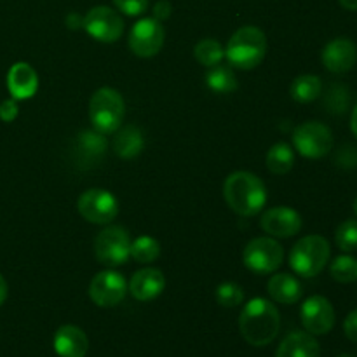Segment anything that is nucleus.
Wrapping results in <instances>:
<instances>
[{
  "mask_svg": "<svg viewBox=\"0 0 357 357\" xmlns=\"http://www.w3.org/2000/svg\"><path fill=\"white\" fill-rule=\"evenodd\" d=\"M281 317L271 300L253 298L244 305L239 317V330L244 340L253 347H265L278 337Z\"/></svg>",
  "mask_w": 357,
  "mask_h": 357,
  "instance_id": "nucleus-1",
  "label": "nucleus"
},
{
  "mask_svg": "<svg viewBox=\"0 0 357 357\" xmlns=\"http://www.w3.org/2000/svg\"><path fill=\"white\" fill-rule=\"evenodd\" d=\"M223 195L232 211L241 216H255L267 202L265 183L253 173L236 171L223 183Z\"/></svg>",
  "mask_w": 357,
  "mask_h": 357,
  "instance_id": "nucleus-2",
  "label": "nucleus"
},
{
  "mask_svg": "<svg viewBox=\"0 0 357 357\" xmlns=\"http://www.w3.org/2000/svg\"><path fill=\"white\" fill-rule=\"evenodd\" d=\"M267 52V38L257 26H243L230 37L225 56L230 66L239 70H253L264 61Z\"/></svg>",
  "mask_w": 357,
  "mask_h": 357,
  "instance_id": "nucleus-3",
  "label": "nucleus"
},
{
  "mask_svg": "<svg viewBox=\"0 0 357 357\" xmlns=\"http://www.w3.org/2000/svg\"><path fill=\"white\" fill-rule=\"evenodd\" d=\"M126 114L124 98L112 87H101L91 96L89 119L96 131L110 135L121 129Z\"/></svg>",
  "mask_w": 357,
  "mask_h": 357,
  "instance_id": "nucleus-4",
  "label": "nucleus"
},
{
  "mask_svg": "<svg viewBox=\"0 0 357 357\" xmlns=\"http://www.w3.org/2000/svg\"><path fill=\"white\" fill-rule=\"evenodd\" d=\"M330 243L323 236H305L293 246L289 265L302 278H314L330 260Z\"/></svg>",
  "mask_w": 357,
  "mask_h": 357,
  "instance_id": "nucleus-5",
  "label": "nucleus"
},
{
  "mask_svg": "<svg viewBox=\"0 0 357 357\" xmlns=\"http://www.w3.org/2000/svg\"><path fill=\"white\" fill-rule=\"evenodd\" d=\"M94 255L105 267H119L131 257V237L124 227L110 225L94 239Z\"/></svg>",
  "mask_w": 357,
  "mask_h": 357,
  "instance_id": "nucleus-6",
  "label": "nucleus"
},
{
  "mask_svg": "<svg viewBox=\"0 0 357 357\" xmlns=\"http://www.w3.org/2000/svg\"><path fill=\"white\" fill-rule=\"evenodd\" d=\"M293 145L300 155L307 159H321L333 149V132L323 122H303L293 132Z\"/></svg>",
  "mask_w": 357,
  "mask_h": 357,
  "instance_id": "nucleus-7",
  "label": "nucleus"
},
{
  "mask_svg": "<svg viewBox=\"0 0 357 357\" xmlns=\"http://www.w3.org/2000/svg\"><path fill=\"white\" fill-rule=\"evenodd\" d=\"M282 260H284V250L272 237H257L244 248V265L257 274H272L281 267Z\"/></svg>",
  "mask_w": 357,
  "mask_h": 357,
  "instance_id": "nucleus-8",
  "label": "nucleus"
},
{
  "mask_svg": "<svg viewBox=\"0 0 357 357\" xmlns=\"http://www.w3.org/2000/svg\"><path fill=\"white\" fill-rule=\"evenodd\" d=\"M77 209L84 220L94 225H108L119 215V202L108 190L89 188L77 201Z\"/></svg>",
  "mask_w": 357,
  "mask_h": 357,
  "instance_id": "nucleus-9",
  "label": "nucleus"
},
{
  "mask_svg": "<svg viewBox=\"0 0 357 357\" xmlns=\"http://www.w3.org/2000/svg\"><path fill=\"white\" fill-rule=\"evenodd\" d=\"M84 28L98 42L112 44L121 38L124 31L122 16L107 6H96L84 16Z\"/></svg>",
  "mask_w": 357,
  "mask_h": 357,
  "instance_id": "nucleus-10",
  "label": "nucleus"
},
{
  "mask_svg": "<svg viewBox=\"0 0 357 357\" xmlns=\"http://www.w3.org/2000/svg\"><path fill=\"white\" fill-rule=\"evenodd\" d=\"M164 26L155 17H143L132 24L129 33V47L139 58H152L164 45Z\"/></svg>",
  "mask_w": 357,
  "mask_h": 357,
  "instance_id": "nucleus-11",
  "label": "nucleus"
},
{
  "mask_svg": "<svg viewBox=\"0 0 357 357\" xmlns=\"http://www.w3.org/2000/svg\"><path fill=\"white\" fill-rule=\"evenodd\" d=\"M128 282L115 271H103L93 278L89 284V298L98 307H115L124 300Z\"/></svg>",
  "mask_w": 357,
  "mask_h": 357,
  "instance_id": "nucleus-12",
  "label": "nucleus"
},
{
  "mask_svg": "<svg viewBox=\"0 0 357 357\" xmlns=\"http://www.w3.org/2000/svg\"><path fill=\"white\" fill-rule=\"evenodd\" d=\"M300 319L310 335H326L335 326V309L330 300L314 295L303 302Z\"/></svg>",
  "mask_w": 357,
  "mask_h": 357,
  "instance_id": "nucleus-13",
  "label": "nucleus"
},
{
  "mask_svg": "<svg viewBox=\"0 0 357 357\" xmlns=\"http://www.w3.org/2000/svg\"><path fill=\"white\" fill-rule=\"evenodd\" d=\"M260 225L272 237H293L302 230V216L298 211L286 206L271 208L261 215Z\"/></svg>",
  "mask_w": 357,
  "mask_h": 357,
  "instance_id": "nucleus-14",
  "label": "nucleus"
},
{
  "mask_svg": "<svg viewBox=\"0 0 357 357\" xmlns=\"http://www.w3.org/2000/svg\"><path fill=\"white\" fill-rule=\"evenodd\" d=\"M323 65L326 70L333 73H345L356 65L357 61V45L351 38L338 37L335 40L328 42L323 49Z\"/></svg>",
  "mask_w": 357,
  "mask_h": 357,
  "instance_id": "nucleus-15",
  "label": "nucleus"
},
{
  "mask_svg": "<svg viewBox=\"0 0 357 357\" xmlns=\"http://www.w3.org/2000/svg\"><path fill=\"white\" fill-rule=\"evenodd\" d=\"M166 288V278L159 268L146 267L136 272L129 282V293L132 298L139 302H149V300L157 298Z\"/></svg>",
  "mask_w": 357,
  "mask_h": 357,
  "instance_id": "nucleus-16",
  "label": "nucleus"
},
{
  "mask_svg": "<svg viewBox=\"0 0 357 357\" xmlns=\"http://www.w3.org/2000/svg\"><path fill=\"white\" fill-rule=\"evenodd\" d=\"M52 347L59 357H86L89 351V340L80 328L65 324L56 331Z\"/></svg>",
  "mask_w": 357,
  "mask_h": 357,
  "instance_id": "nucleus-17",
  "label": "nucleus"
},
{
  "mask_svg": "<svg viewBox=\"0 0 357 357\" xmlns=\"http://www.w3.org/2000/svg\"><path fill=\"white\" fill-rule=\"evenodd\" d=\"M7 89L14 100H28L38 89V75L28 63H16L7 73Z\"/></svg>",
  "mask_w": 357,
  "mask_h": 357,
  "instance_id": "nucleus-18",
  "label": "nucleus"
},
{
  "mask_svg": "<svg viewBox=\"0 0 357 357\" xmlns=\"http://www.w3.org/2000/svg\"><path fill=\"white\" fill-rule=\"evenodd\" d=\"M275 357H321V347L310 333L295 331L281 342Z\"/></svg>",
  "mask_w": 357,
  "mask_h": 357,
  "instance_id": "nucleus-19",
  "label": "nucleus"
},
{
  "mask_svg": "<svg viewBox=\"0 0 357 357\" xmlns=\"http://www.w3.org/2000/svg\"><path fill=\"white\" fill-rule=\"evenodd\" d=\"M267 291L272 300L282 305H293L302 298L303 288L295 275L275 274L272 275L267 284Z\"/></svg>",
  "mask_w": 357,
  "mask_h": 357,
  "instance_id": "nucleus-20",
  "label": "nucleus"
},
{
  "mask_svg": "<svg viewBox=\"0 0 357 357\" xmlns=\"http://www.w3.org/2000/svg\"><path fill=\"white\" fill-rule=\"evenodd\" d=\"M112 146L121 159H135L136 155L142 153L143 146H145L142 129L136 128V126H124L115 135Z\"/></svg>",
  "mask_w": 357,
  "mask_h": 357,
  "instance_id": "nucleus-21",
  "label": "nucleus"
},
{
  "mask_svg": "<svg viewBox=\"0 0 357 357\" xmlns=\"http://www.w3.org/2000/svg\"><path fill=\"white\" fill-rule=\"evenodd\" d=\"M77 155H79L80 162L93 164L101 159V155L107 150V139H105L103 132L96 131H82L77 136Z\"/></svg>",
  "mask_w": 357,
  "mask_h": 357,
  "instance_id": "nucleus-22",
  "label": "nucleus"
},
{
  "mask_svg": "<svg viewBox=\"0 0 357 357\" xmlns=\"http://www.w3.org/2000/svg\"><path fill=\"white\" fill-rule=\"evenodd\" d=\"M323 93V82L317 75H298L289 86V94L298 103H310V101L317 100Z\"/></svg>",
  "mask_w": 357,
  "mask_h": 357,
  "instance_id": "nucleus-23",
  "label": "nucleus"
},
{
  "mask_svg": "<svg viewBox=\"0 0 357 357\" xmlns=\"http://www.w3.org/2000/svg\"><path fill=\"white\" fill-rule=\"evenodd\" d=\"M265 162H267L268 171L272 174L282 176V174L291 171L293 164H295V153H293V149L288 143H275L268 150Z\"/></svg>",
  "mask_w": 357,
  "mask_h": 357,
  "instance_id": "nucleus-24",
  "label": "nucleus"
},
{
  "mask_svg": "<svg viewBox=\"0 0 357 357\" xmlns=\"http://www.w3.org/2000/svg\"><path fill=\"white\" fill-rule=\"evenodd\" d=\"M206 84L209 86V89L218 94L232 93L237 89V79L234 75V70L230 66L220 65V63L211 66L209 72L206 73Z\"/></svg>",
  "mask_w": 357,
  "mask_h": 357,
  "instance_id": "nucleus-25",
  "label": "nucleus"
},
{
  "mask_svg": "<svg viewBox=\"0 0 357 357\" xmlns=\"http://www.w3.org/2000/svg\"><path fill=\"white\" fill-rule=\"evenodd\" d=\"M194 56L202 66H209L211 68V66L218 65L222 61L223 56H225V51H223L222 44L218 40H215V38H202V40H199L195 44Z\"/></svg>",
  "mask_w": 357,
  "mask_h": 357,
  "instance_id": "nucleus-26",
  "label": "nucleus"
},
{
  "mask_svg": "<svg viewBox=\"0 0 357 357\" xmlns=\"http://www.w3.org/2000/svg\"><path fill=\"white\" fill-rule=\"evenodd\" d=\"M160 244L150 236H142L131 243V257L138 264H152L159 258Z\"/></svg>",
  "mask_w": 357,
  "mask_h": 357,
  "instance_id": "nucleus-27",
  "label": "nucleus"
},
{
  "mask_svg": "<svg viewBox=\"0 0 357 357\" xmlns=\"http://www.w3.org/2000/svg\"><path fill=\"white\" fill-rule=\"evenodd\" d=\"M331 278L338 282H349L357 281V258L351 257V255H342V257L335 258V261L331 264Z\"/></svg>",
  "mask_w": 357,
  "mask_h": 357,
  "instance_id": "nucleus-28",
  "label": "nucleus"
},
{
  "mask_svg": "<svg viewBox=\"0 0 357 357\" xmlns=\"http://www.w3.org/2000/svg\"><path fill=\"white\" fill-rule=\"evenodd\" d=\"M335 243L345 253L357 250V220H345L335 232Z\"/></svg>",
  "mask_w": 357,
  "mask_h": 357,
  "instance_id": "nucleus-29",
  "label": "nucleus"
},
{
  "mask_svg": "<svg viewBox=\"0 0 357 357\" xmlns=\"http://www.w3.org/2000/svg\"><path fill=\"white\" fill-rule=\"evenodd\" d=\"M244 291L239 284L236 282H223L216 288V302L225 309H232L243 303Z\"/></svg>",
  "mask_w": 357,
  "mask_h": 357,
  "instance_id": "nucleus-30",
  "label": "nucleus"
},
{
  "mask_svg": "<svg viewBox=\"0 0 357 357\" xmlns=\"http://www.w3.org/2000/svg\"><path fill=\"white\" fill-rule=\"evenodd\" d=\"M114 3L126 16H139L149 9V0H114Z\"/></svg>",
  "mask_w": 357,
  "mask_h": 357,
  "instance_id": "nucleus-31",
  "label": "nucleus"
},
{
  "mask_svg": "<svg viewBox=\"0 0 357 357\" xmlns=\"http://www.w3.org/2000/svg\"><path fill=\"white\" fill-rule=\"evenodd\" d=\"M17 117V105L14 100H6L0 103V119L3 122H13Z\"/></svg>",
  "mask_w": 357,
  "mask_h": 357,
  "instance_id": "nucleus-32",
  "label": "nucleus"
},
{
  "mask_svg": "<svg viewBox=\"0 0 357 357\" xmlns=\"http://www.w3.org/2000/svg\"><path fill=\"white\" fill-rule=\"evenodd\" d=\"M344 331L349 340L357 342V309L352 310L344 323Z\"/></svg>",
  "mask_w": 357,
  "mask_h": 357,
  "instance_id": "nucleus-33",
  "label": "nucleus"
},
{
  "mask_svg": "<svg viewBox=\"0 0 357 357\" xmlns=\"http://www.w3.org/2000/svg\"><path fill=\"white\" fill-rule=\"evenodd\" d=\"M171 13H173V7H171V3L167 0H159L153 6V17L157 21H166L171 16Z\"/></svg>",
  "mask_w": 357,
  "mask_h": 357,
  "instance_id": "nucleus-34",
  "label": "nucleus"
},
{
  "mask_svg": "<svg viewBox=\"0 0 357 357\" xmlns=\"http://www.w3.org/2000/svg\"><path fill=\"white\" fill-rule=\"evenodd\" d=\"M66 26L72 28V30H77V28L84 26V17L79 16L77 13H72L66 16Z\"/></svg>",
  "mask_w": 357,
  "mask_h": 357,
  "instance_id": "nucleus-35",
  "label": "nucleus"
},
{
  "mask_svg": "<svg viewBox=\"0 0 357 357\" xmlns=\"http://www.w3.org/2000/svg\"><path fill=\"white\" fill-rule=\"evenodd\" d=\"M351 131L352 135L357 138V103L354 105V108H352V115H351Z\"/></svg>",
  "mask_w": 357,
  "mask_h": 357,
  "instance_id": "nucleus-36",
  "label": "nucleus"
},
{
  "mask_svg": "<svg viewBox=\"0 0 357 357\" xmlns=\"http://www.w3.org/2000/svg\"><path fill=\"white\" fill-rule=\"evenodd\" d=\"M6 298H7V282H6V279L0 275V305L6 302Z\"/></svg>",
  "mask_w": 357,
  "mask_h": 357,
  "instance_id": "nucleus-37",
  "label": "nucleus"
},
{
  "mask_svg": "<svg viewBox=\"0 0 357 357\" xmlns=\"http://www.w3.org/2000/svg\"><path fill=\"white\" fill-rule=\"evenodd\" d=\"M340 6L347 10H357V0H338Z\"/></svg>",
  "mask_w": 357,
  "mask_h": 357,
  "instance_id": "nucleus-38",
  "label": "nucleus"
},
{
  "mask_svg": "<svg viewBox=\"0 0 357 357\" xmlns=\"http://www.w3.org/2000/svg\"><path fill=\"white\" fill-rule=\"evenodd\" d=\"M354 213H356V216H357V197H356V201H354Z\"/></svg>",
  "mask_w": 357,
  "mask_h": 357,
  "instance_id": "nucleus-39",
  "label": "nucleus"
},
{
  "mask_svg": "<svg viewBox=\"0 0 357 357\" xmlns=\"http://www.w3.org/2000/svg\"><path fill=\"white\" fill-rule=\"evenodd\" d=\"M338 357H354V356H351V354H340Z\"/></svg>",
  "mask_w": 357,
  "mask_h": 357,
  "instance_id": "nucleus-40",
  "label": "nucleus"
}]
</instances>
